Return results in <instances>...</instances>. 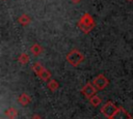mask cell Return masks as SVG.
<instances>
[{
  "instance_id": "9a60e30c",
  "label": "cell",
  "mask_w": 133,
  "mask_h": 119,
  "mask_svg": "<svg viewBox=\"0 0 133 119\" xmlns=\"http://www.w3.org/2000/svg\"><path fill=\"white\" fill-rule=\"evenodd\" d=\"M31 119H43L39 115H37V114H35V115H33L32 117H31Z\"/></svg>"
},
{
  "instance_id": "6da1fadb",
  "label": "cell",
  "mask_w": 133,
  "mask_h": 119,
  "mask_svg": "<svg viewBox=\"0 0 133 119\" xmlns=\"http://www.w3.org/2000/svg\"><path fill=\"white\" fill-rule=\"evenodd\" d=\"M77 26L79 28V30L84 33V34H88L91 30H94V28L96 27V21L94 19V17L88 13V12H84L80 19L78 20Z\"/></svg>"
},
{
  "instance_id": "7c38bea8",
  "label": "cell",
  "mask_w": 133,
  "mask_h": 119,
  "mask_svg": "<svg viewBox=\"0 0 133 119\" xmlns=\"http://www.w3.org/2000/svg\"><path fill=\"white\" fill-rule=\"evenodd\" d=\"M47 87H48L51 91H55V90L58 89V87H59V83H58L56 80L51 79L49 82H47Z\"/></svg>"
},
{
  "instance_id": "e0dca14e",
  "label": "cell",
  "mask_w": 133,
  "mask_h": 119,
  "mask_svg": "<svg viewBox=\"0 0 133 119\" xmlns=\"http://www.w3.org/2000/svg\"><path fill=\"white\" fill-rule=\"evenodd\" d=\"M127 1H133V0H127Z\"/></svg>"
},
{
  "instance_id": "ba28073f",
  "label": "cell",
  "mask_w": 133,
  "mask_h": 119,
  "mask_svg": "<svg viewBox=\"0 0 133 119\" xmlns=\"http://www.w3.org/2000/svg\"><path fill=\"white\" fill-rule=\"evenodd\" d=\"M18 23L22 26H28L31 23V18L27 14V13H22L19 18H18Z\"/></svg>"
},
{
  "instance_id": "4fadbf2b",
  "label": "cell",
  "mask_w": 133,
  "mask_h": 119,
  "mask_svg": "<svg viewBox=\"0 0 133 119\" xmlns=\"http://www.w3.org/2000/svg\"><path fill=\"white\" fill-rule=\"evenodd\" d=\"M18 61L21 63V64H26L30 61V57L29 55H27L26 53H22L20 54V56L18 57Z\"/></svg>"
},
{
  "instance_id": "52a82bcc",
  "label": "cell",
  "mask_w": 133,
  "mask_h": 119,
  "mask_svg": "<svg viewBox=\"0 0 133 119\" xmlns=\"http://www.w3.org/2000/svg\"><path fill=\"white\" fill-rule=\"evenodd\" d=\"M111 119H132V116L129 114V112L124 109L123 107H118L115 114L112 116Z\"/></svg>"
},
{
  "instance_id": "277c9868",
  "label": "cell",
  "mask_w": 133,
  "mask_h": 119,
  "mask_svg": "<svg viewBox=\"0 0 133 119\" xmlns=\"http://www.w3.org/2000/svg\"><path fill=\"white\" fill-rule=\"evenodd\" d=\"M117 108H118V107H117L113 101L108 100V101H106V102L102 106L101 112H102V114H103L106 118L111 119L112 116H113V115L115 114V112L117 111Z\"/></svg>"
},
{
  "instance_id": "7a4b0ae2",
  "label": "cell",
  "mask_w": 133,
  "mask_h": 119,
  "mask_svg": "<svg viewBox=\"0 0 133 119\" xmlns=\"http://www.w3.org/2000/svg\"><path fill=\"white\" fill-rule=\"evenodd\" d=\"M31 68L41 80H43L45 82H49L51 80V72L44 65H42L41 62H38V61L33 62L31 65Z\"/></svg>"
},
{
  "instance_id": "8fae6325",
  "label": "cell",
  "mask_w": 133,
  "mask_h": 119,
  "mask_svg": "<svg viewBox=\"0 0 133 119\" xmlns=\"http://www.w3.org/2000/svg\"><path fill=\"white\" fill-rule=\"evenodd\" d=\"M5 116L8 119H16L17 116H18V111L15 108H8L5 111Z\"/></svg>"
},
{
  "instance_id": "5bb4252c",
  "label": "cell",
  "mask_w": 133,
  "mask_h": 119,
  "mask_svg": "<svg viewBox=\"0 0 133 119\" xmlns=\"http://www.w3.org/2000/svg\"><path fill=\"white\" fill-rule=\"evenodd\" d=\"M89 102H90V105H92L94 107H98V106H100V105L102 103V99H101L98 95H95V96H92L91 98H89Z\"/></svg>"
},
{
  "instance_id": "5b68a950",
  "label": "cell",
  "mask_w": 133,
  "mask_h": 119,
  "mask_svg": "<svg viewBox=\"0 0 133 119\" xmlns=\"http://www.w3.org/2000/svg\"><path fill=\"white\" fill-rule=\"evenodd\" d=\"M91 83L94 84V86L96 87V89L99 91V90H103V89H105V88L108 86L109 81H108V79H107L104 75L101 73V75H98L97 77H95Z\"/></svg>"
},
{
  "instance_id": "3957f363",
  "label": "cell",
  "mask_w": 133,
  "mask_h": 119,
  "mask_svg": "<svg viewBox=\"0 0 133 119\" xmlns=\"http://www.w3.org/2000/svg\"><path fill=\"white\" fill-rule=\"evenodd\" d=\"M66 61L72 65V66H79L83 60H84V55L78 50V49H72L65 56Z\"/></svg>"
},
{
  "instance_id": "8992f818",
  "label": "cell",
  "mask_w": 133,
  "mask_h": 119,
  "mask_svg": "<svg viewBox=\"0 0 133 119\" xmlns=\"http://www.w3.org/2000/svg\"><path fill=\"white\" fill-rule=\"evenodd\" d=\"M97 91H98V90L96 89V87L94 86V84L90 83V82L86 83V84L82 87V89H81V93H82L86 98H88V99L91 98L92 96H95Z\"/></svg>"
},
{
  "instance_id": "9c48e42d",
  "label": "cell",
  "mask_w": 133,
  "mask_h": 119,
  "mask_svg": "<svg viewBox=\"0 0 133 119\" xmlns=\"http://www.w3.org/2000/svg\"><path fill=\"white\" fill-rule=\"evenodd\" d=\"M30 52L31 54H33V56H39L43 53V47L38 43V42H34L31 47H30Z\"/></svg>"
},
{
  "instance_id": "2e32d148",
  "label": "cell",
  "mask_w": 133,
  "mask_h": 119,
  "mask_svg": "<svg viewBox=\"0 0 133 119\" xmlns=\"http://www.w3.org/2000/svg\"><path fill=\"white\" fill-rule=\"evenodd\" d=\"M73 3H75V4H78V3H80L82 0H71Z\"/></svg>"
},
{
  "instance_id": "30bf717a",
  "label": "cell",
  "mask_w": 133,
  "mask_h": 119,
  "mask_svg": "<svg viewBox=\"0 0 133 119\" xmlns=\"http://www.w3.org/2000/svg\"><path fill=\"white\" fill-rule=\"evenodd\" d=\"M18 101L22 105V106H27L31 102V98L27 93H22L19 97H18Z\"/></svg>"
}]
</instances>
